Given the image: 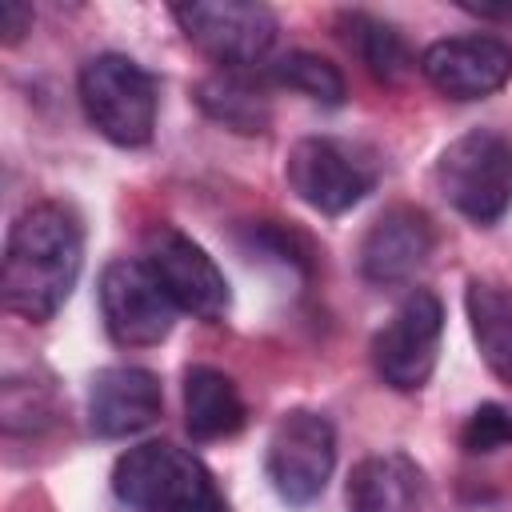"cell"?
Returning a JSON list of instances; mask_svg holds the SVG:
<instances>
[{"label": "cell", "instance_id": "cell-1", "mask_svg": "<svg viewBox=\"0 0 512 512\" xmlns=\"http://www.w3.org/2000/svg\"><path fill=\"white\" fill-rule=\"evenodd\" d=\"M84 268V224L60 200L28 204L4 240L0 304L4 312L44 324L72 296Z\"/></svg>", "mask_w": 512, "mask_h": 512}, {"label": "cell", "instance_id": "cell-2", "mask_svg": "<svg viewBox=\"0 0 512 512\" xmlns=\"http://www.w3.org/2000/svg\"><path fill=\"white\" fill-rule=\"evenodd\" d=\"M112 492L132 512H228L204 460L172 440L128 448L112 464Z\"/></svg>", "mask_w": 512, "mask_h": 512}, {"label": "cell", "instance_id": "cell-3", "mask_svg": "<svg viewBox=\"0 0 512 512\" xmlns=\"http://www.w3.org/2000/svg\"><path fill=\"white\" fill-rule=\"evenodd\" d=\"M76 96L88 124L116 148H140L156 132L160 80L124 52H100L84 60L76 76Z\"/></svg>", "mask_w": 512, "mask_h": 512}, {"label": "cell", "instance_id": "cell-4", "mask_svg": "<svg viewBox=\"0 0 512 512\" xmlns=\"http://www.w3.org/2000/svg\"><path fill=\"white\" fill-rule=\"evenodd\" d=\"M432 184L452 212L488 228L512 204V144L496 128H468L436 156Z\"/></svg>", "mask_w": 512, "mask_h": 512}, {"label": "cell", "instance_id": "cell-5", "mask_svg": "<svg viewBox=\"0 0 512 512\" xmlns=\"http://www.w3.org/2000/svg\"><path fill=\"white\" fill-rule=\"evenodd\" d=\"M332 468H336V428L324 412L292 408L272 424L264 444V476L284 504L304 508L320 500V492L332 480Z\"/></svg>", "mask_w": 512, "mask_h": 512}, {"label": "cell", "instance_id": "cell-6", "mask_svg": "<svg viewBox=\"0 0 512 512\" xmlns=\"http://www.w3.org/2000/svg\"><path fill=\"white\" fill-rule=\"evenodd\" d=\"M184 40L220 68H256L276 44V12L260 0H188L172 4Z\"/></svg>", "mask_w": 512, "mask_h": 512}, {"label": "cell", "instance_id": "cell-7", "mask_svg": "<svg viewBox=\"0 0 512 512\" xmlns=\"http://www.w3.org/2000/svg\"><path fill=\"white\" fill-rule=\"evenodd\" d=\"M444 336V304L432 288H412L384 328L372 336V368L392 392H420L440 356Z\"/></svg>", "mask_w": 512, "mask_h": 512}, {"label": "cell", "instance_id": "cell-8", "mask_svg": "<svg viewBox=\"0 0 512 512\" xmlns=\"http://www.w3.org/2000/svg\"><path fill=\"white\" fill-rule=\"evenodd\" d=\"M140 260L152 268L176 312H188L204 324H216L232 308V288L220 272V264L180 228L172 224H152L140 244Z\"/></svg>", "mask_w": 512, "mask_h": 512}, {"label": "cell", "instance_id": "cell-9", "mask_svg": "<svg viewBox=\"0 0 512 512\" xmlns=\"http://www.w3.org/2000/svg\"><path fill=\"white\" fill-rule=\"evenodd\" d=\"M284 180L320 216H340L376 188V164L348 140L304 136L288 148Z\"/></svg>", "mask_w": 512, "mask_h": 512}, {"label": "cell", "instance_id": "cell-10", "mask_svg": "<svg viewBox=\"0 0 512 512\" xmlns=\"http://www.w3.org/2000/svg\"><path fill=\"white\" fill-rule=\"evenodd\" d=\"M96 300L104 328L120 348H152L168 340L176 324V304L144 260H108L96 284Z\"/></svg>", "mask_w": 512, "mask_h": 512}, {"label": "cell", "instance_id": "cell-11", "mask_svg": "<svg viewBox=\"0 0 512 512\" xmlns=\"http://www.w3.org/2000/svg\"><path fill=\"white\" fill-rule=\"evenodd\" d=\"M420 76L448 100H488L512 80V48L488 32L444 36L420 52Z\"/></svg>", "mask_w": 512, "mask_h": 512}, {"label": "cell", "instance_id": "cell-12", "mask_svg": "<svg viewBox=\"0 0 512 512\" xmlns=\"http://www.w3.org/2000/svg\"><path fill=\"white\" fill-rule=\"evenodd\" d=\"M432 248H436L432 216L416 204H388L360 236L356 264L368 284L396 288V284L416 280V272L428 264Z\"/></svg>", "mask_w": 512, "mask_h": 512}, {"label": "cell", "instance_id": "cell-13", "mask_svg": "<svg viewBox=\"0 0 512 512\" xmlns=\"http://www.w3.org/2000/svg\"><path fill=\"white\" fill-rule=\"evenodd\" d=\"M164 412L160 376L136 364H108L88 380V428L100 440H124L152 428Z\"/></svg>", "mask_w": 512, "mask_h": 512}, {"label": "cell", "instance_id": "cell-14", "mask_svg": "<svg viewBox=\"0 0 512 512\" xmlns=\"http://www.w3.org/2000/svg\"><path fill=\"white\" fill-rule=\"evenodd\" d=\"M348 512H420L424 472L408 452H372L352 464L344 484Z\"/></svg>", "mask_w": 512, "mask_h": 512}, {"label": "cell", "instance_id": "cell-15", "mask_svg": "<svg viewBox=\"0 0 512 512\" xmlns=\"http://www.w3.org/2000/svg\"><path fill=\"white\" fill-rule=\"evenodd\" d=\"M196 104L208 120L240 132V136H260L272 124V100L268 84L252 76L248 68H216L196 84Z\"/></svg>", "mask_w": 512, "mask_h": 512}, {"label": "cell", "instance_id": "cell-16", "mask_svg": "<svg viewBox=\"0 0 512 512\" xmlns=\"http://www.w3.org/2000/svg\"><path fill=\"white\" fill-rule=\"evenodd\" d=\"M244 396L236 380L212 364L184 368V428L192 440H224L244 428Z\"/></svg>", "mask_w": 512, "mask_h": 512}, {"label": "cell", "instance_id": "cell-17", "mask_svg": "<svg viewBox=\"0 0 512 512\" xmlns=\"http://www.w3.org/2000/svg\"><path fill=\"white\" fill-rule=\"evenodd\" d=\"M464 312H468V328L480 348V360L496 380L512 388V292L492 280H468Z\"/></svg>", "mask_w": 512, "mask_h": 512}, {"label": "cell", "instance_id": "cell-18", "mask_svg": "<svg viewBox=\"0 0 512 512\" xmlns=\"http://www.w3.org/2000/svg\"><path fill=\"white\" fill-rule=\"evenodd\" d=\"M340 32H344L348 48L360 56V64L368 68L372 80H380V84H400V80L408 76L412 52H408L404 36H400L388 20H380V16L356 8V12H340Z\"/></svg>", "mask_w": 512, "mask_h": 512}, {"label": "cell", "instance_id": "cell-19", "mask_svg": "<svg viewBox=\"0 0 512 512\" xmlns=\"http://www.w3.org/2000/svg\"><path fill=\"white\" fill-rule=\"evenodd\" d=\"M268 80L288 88V92H300L308 96L312 104H324V108H340L344 96H348V84H344V72L320 56V52H304V48H292L284 52L272 68H268Z\"/></svg>", "mask_w": 512, "mask_h": 512}, {"label": "cell", "instance_id": "cell-20", "mask_svg": "<svg viewBox=\"0 0 512 512\" xmlns=\"http://www.w3.org/2000/svg\"><path fill=\"white\" fill-rule=\"evenodd\" d=\"M0 420L4 432H40L56 420V396L52 384H40L32 376H4L0 384Z\"/></svg>", "mask_w": 512, "mask_h": 512}, {"label": "cell", "instance_id": "cell-21", "mask_svg": "<svg viewBox=\"0 0 512 512\" xmlns=\"http://www.w3.org/2000/svg\"><path fill=\"white\" fill-rule=\"evenodd\" d=\"M244 236H248L252 252H264V256H272L276 264L296 268L300 276H308V268H312V248H308V240H304L296 228H284V224H276V220H256V224H248Z\"/></svg>", "mask_w": 512, "mask_h": 512}, {"label": "cell", "instance_id": "cell-22", "mask_svg": "<svg viewBox=\"0 0 512 512\" xmlns=\"http://www.w3.org/2000/svg\"><path fill=\"white\" fill-rule=\"evenodd\" d=\"M512 444V408L508 404H480L460 428V448L468 456H488Z\"/></svg>", "mask_w": 512, "mask_h": 512}, {"label": "cell", "instance_id": "cell-23", "mask_svg": "<svg viewBox=\"0 0 512 512\" xmlns=\"http://www.w3.org/2000/svg\"><path fill=\"white\" fill-rule=\"evenodd\" d=\"M28 28H32V4H24V0H0V44L4 48L20 44Z\"/></svg>", "mask_w": 512, "mask_h": 512}, {"label": "cell", "instance_id": "cell-24", "mask_svg": "<svg viewBox=\"0 0 512 512\" xmlns=\"http://www.w3.org/2000/svg\"><path fill=\"white\" fill-rule=\"evenodd\" d=\"M464 12H472V16H480V20H500V24H512V0H504V4H460Z\"/></svg>", "mask_w": 512, "mask_h": 512}]
</instances>
